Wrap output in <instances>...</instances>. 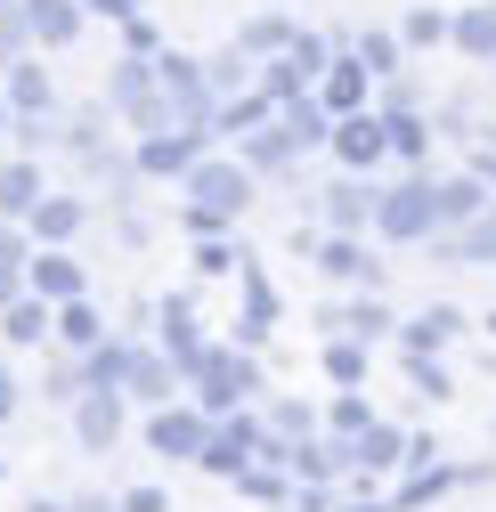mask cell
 <instances>
[{
    "instance_id": "obj_1",
    "label": "cell",
    "mask_w": 496,
    "mask_h": 512,
    "mask_svg": "<svg viewBox=\"0 0 496 512\" xmlns=\"http://www.w3.org/2000/svg\"><path fill=\"white\" fill-rule=\"evenodd\" d=\"M25 25H33L41 41H66V33H74V9H57V0H25Z\"/></svg>"
},
{
    "instance_id": "obj_2",
    "label": "cell",
    "mask_w": 496,
    "mask_h": 512,
    "mask_svg": "<svg viewBox=\"0 0 496 512\" xmlns=\"http://www.w3.org/2000/svg\"><path fill=\"white\" fill-rule=\"evenodd\" d=\"M33 196H41L33 171H9V179H0V204H9V212H33Z\"/></svg>"
},
{
    "instance_id": "obj_3",
    "label": "cell",
    "mask_w": 496,
    "mask_h": 512,
    "mask_svg": "<svg viewBox=\"0 0 496 512\" xmlns=\"http://www.w3.org/2000/svg\"><path fill=\"white\" fill-rule=\"evenodd\" d=\"M375 147H383V139H375V122H350V131H342V155H350V163H366Z\"/></svg>"
},
{
    "instance_id": "obj_4",
    "label": "cell",
    "mask_w": 496,
    "mask_h": 512,
    "mask_svg": "<svg viewBox=\"0 0 496 512\" xmlns=\"http://www.w3.org/2000/svg\"><path fill=\"white\" fill-rule=\"evenodd\" d=\"M464 49H496V17H464Z\"/></svg>"
},
{
    "instance_id": "obj_5",
    "label": "cell",
    "mask_w": 496,
    "mask_h": 512,
    "mask_svg": "<svg viewBox=\"0 0 496 512\" xmlns=\"http://www.w3.org/2000/svg\"><path fill=\"white\" fill-rule=\"evenodd\" d=\"M90 9H106V17H131V9H139V0H90Z\"/></svg>"
}]
</instances>
